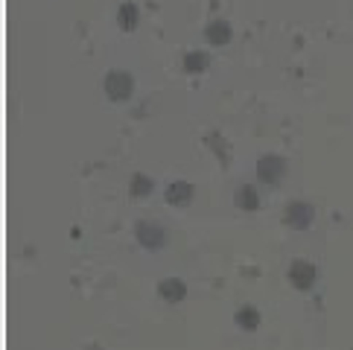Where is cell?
Returning <instances> with one entry per match:
<instances>
[{"instance_id":"cell-1","label":"cell","mask_w":353,"mask_h":350,"mask_svg":"<svg viewBox=\"0 0 353 350\" xmlns=\"http://www.w3.org/2000/svg\"><path fill=\"white\" fill-rule=\"evenodd\" d=\"M103 88H105V96L111 103H125V99L134 94V76L125 70H108L103 79Z\"/></svg>"},{"instance_id":"cell-2","label":"cell","mask_w":353,"mask_h":350,"mask_svg":"<svg viewBox=\"0 0 353 350\" xmlns=\"http://www.w3.org/2000/svg\"><path fill=\"white\" fill-rule=\"evenodd\" d=\"M312 222H315V207L310 202H301V198H295V202L286 205V210H283V225H286V228L307 231Z\"/></svg>"},{"instance_id":"cell-3","label":"cell","mask_w":353,"mask_h":350,"mask_svg":"<svg viewBox=\"0 0 353 350\" xmlns=\"http://www.w3.org/2000/svg\"><path fill=\"white\" fill-rule=\"evenodd\" d=\"M134 236L137 243H141L143 248H149V251H158V248L167 245V228L152 219H141L134 225Z\"/></svg>"},{"instance_id":"cell-4","label":"cell","mask_w":353,"mask_h":350,"mask_svg":"<svg viewBox=\"0 0 353 350\" xmlns=\"http://www.w3.org/2000/svg\"><path fill=\"white\" fill-rule=\"evenodd\" d=\"M289 172V164L281 158V155H263L257 161V178L269 187H277L283 181V175Z\"/></svg>"},{"instance_id":"cell-5","label":"cell","mask_w":353,"mask_h":350,"mask_svg":"<svg viewBox=\"0 0 353 350\" xmlns=\"http://www.w3.org/2000/svg\"><path fill=\"white\" fill-rule=\"evenodd\" d=\"M289 283L298 292H310L315 286V266L310 260H292L289 262Z\"/></svg>"},{"instance_id":"cell-6","label":"cell","mask_w":353,"mask_h":350,"mask_svg":"<svg viewBox=\"0 0 353 350\" xmlns=\"http://www.w3.org/2000/svg\"><path fill=\"white\" fill-rule=\"evenodd\" d=\"M193 196H196V187L190 181H170L167 190H163V198L172 207H187L193 202Z\"/></svg>"},{"instance_id":"cell-7","label":"cell","mask_w":353,"mask_h":350,"mask_svg":"<svg viewBox=\"0 0 353 350\" xmlns=\"http://www.w3.org/2000/svg\"><path fill=\"white\" fill-rule=\"evenodd\" d=\"M158 295H161V301H167V304H179L187 298V283L181 278H163L158 283Z\"/></svg>"},{"instance_id":"cell-8","label":"cell","mask_w":353,"mask_h":350,"mask_svg":"<svg viewBox=\"0 0 353 350\" xmlns=\"http://www.w3.org/2000/svg\"><path fill=\"white\" fill-rule=\"evenodd\" d=\"M234 205L239 210H248V214H254V210H260L263 198H260L254 184H243V187H236V193H234Z\"/></svg>"},{"instance_id":"cell-9","label":"cell","mask_w":353,"mask_h":350,"mask_svg":"<svg viewBox=\"0 0 353 350\" xmlns=\"http://www.w3.org/2000/svg\"><path fill=\"white\" fill-rule=\"evenodd\" d=\"M231 35H234L231 23H228V21H222V18L210 21L208 27H205V39H208V44H213V47H225V44L231 41Z\"/></svg>"},{"instance_id":"cell-10","label":"cell","mask_w":353,"mask_h":350,"mask_svg":"<svg viewBox=\"0 0 353 350\" xmlns=\"http://www.w3.org/2000/svg\"><path fill=\"white\" fill-rule=\"evenodd\" d=\"M234 321H236V327H239V330H245V333H254V330L260 327L263 316H260V309H257V307L245 304V307H239V309H236Z\"/></svg>"},{"instance_id":"cell-11","label":"cell","mask_w":353,"mask_h":350,"mask_svg":"<svg viewBox=\"0 0 353 350\" xmlns=\"http://www.w3.org/2000/svg\"><path fill=\"white\" fill-rule=\"evenodd\" d=\"M137 21H141V9H137L132 0L120 3V9H117V27L123 32H132V30H137Z\"/></svg>"},{"instance_id":"cell-12","label":"cell","mask_w":353,"mask_h":350,"mask_svg":"<svg viewBox=\"0 0 353 350\" xmlns=\"http://www.w3.org/2000/svg\"><path fill=\"white\" fill-rule=\"evenodd\" d=\"M181 65H184L187 73H193V76H196V73H205L210 68V56L205 53V50H190V53L184 56Z\"/></svg>"},{"instance_id":"cell-13","label":"cell","mask_w":353,"mask_h":350,"mask_svg":"<svg viewBox=\"0 0 353 350\" xmlns=\"http://www.w3.org/2000/svg\"><path fill=\"white\" fill-rule=\"evenodd\" d=\"M152 190H155V181L149 178V175H143V172L132 175V184H129V196L132 198H149Z\"/></svg>"},{"instance_id":"cell-14","label":"cell","mask_w":353,"mask_h":350,"mask_svg":"<svg viewBox=\"0 0 353 350\" xmlns=\"http://www.w3.org/2000/svg\"><path fill=\"white\" fill-rule=\"evenodd\" d=\"M205 143L213 149V155H219L222 164H228V143H225L219 134H208V137H205Z\"/></svg>"}]
</instances>
